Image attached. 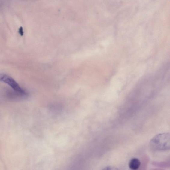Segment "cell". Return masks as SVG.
Wrapping results in <instances>:
<instances>
[{
    "label": "cell",
    "instance_id": "52a82bcc",
    "mask_svg": "<svg viewBox=\"0 0 170 170\" xmlns=\"http://www.w3.org/2000/svg\"><path fill=\"white\" fill-rule=\"evenodd\" d=\"M19 33H20L21 35H23V28H22V27H21L20 28V29H19Z\"/></svg>",
    "mask_w": 170,
    "mask_h": 170
},
{
    "label": "cell",
    "instance_id": "5b68a950",
    "mask_svg": "<svg viewBox=\"0 0 170 170\" xmlns=\"http://www.w3.org/2000/svg\"><path fill=\"white\" fill-rule=\"evenodd\" d=\"M149 157L147 156H144L142 159L141 163L140 170H146L148 163L149 162Z\"/></svg>",
    "mask_w": 170,
    "mask_h": 170
},
{
    "label": "cell",
    "instance_id": "6da1fadb",
    "mask_svg": "<svg viewBox=\"0 0 170 170\" xmlns=\"http://www.w3.org/2000/svg\"><path fill=\"white\" fill-rule=\"evenodd\" d=\"M150 145L151 148L155 151H165L169 150V133H162L156 135L150 141Z\"/></svg>",
    "mask_w": 170,
    "mask_h": 170
},
{
    "label": "cell",
    "instance_id": "ba28073f",
    "mask_svg": "<svg viewBox=\"0 0 170 170\" xmlns=\"http://www.w3.org/2000/svg\"><path fill=\"white\" fill-rule=\"evenodd\" d=\"M151 170H165L160 168H153Z\"/></svg>",
    "mask_w": 170,
    "mask_h": 170
},
{
    "label": "cell",
    "instance_id": "7a4b0ae2",
    "mask_svg": "<svg viewBox=\"0 0 170 170\" xmlns=\"http://www.w3.org/2000/svg\"><path fill=\"white\" fill-rule=\"evenodd\" d=\"M0 82L6 83L21 95H26V93L13 78L7 74H0Z\"/></svg>",
    "mask_w": 170,
    "mask_h": 170
},
{
    "label": "cell",
    "instance_id": "8992f818",
    "mask_svg": "<svg viewBox=\"0 0 170 170\" xmlns=\"http://www.w3.org/2000/svg\"><path fill=\"white\" fill-rule=\"evenodd\" d=\"M102 170H119V169L114 167L109 166L106 167Z\"/></svg>",
    "mask_w": 170,
    "mask_h": 170
},
{
    "label": "cell",
    "instance_id": "277c9868",
    "mask_svg": "<svg viewBox=\"0 0 170 170\" xmlns=\"http://www.w3.org/2000/svg\"><path fill=\"white\" fill-rule=\"evenodd\" d=\"M152 165L153 166L161 168H167L170 167L169 161L158 162L154 161L152 162Z\"/></svg>",
    "mask_w": 170,
    "mask_h": 170
},
{
    "label": "cell",
    "instance_id": "3957f363",
    "mask_svg": "<svg viewBox=\"0 0 170 170\" xmlns=\"http://www.w3.org/2000/svg\"><path fill=\"white\" fill-rule=\"evenodd\" d=\"M141 163L140 160L137 158L132 159L129 162V167L132 170H137L140 168Z\"/></svg>",
    "mask_w": 170,
    "mask_h": 170
}]
</instances>
